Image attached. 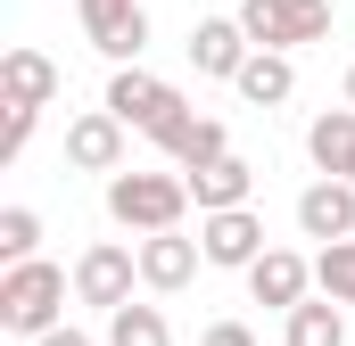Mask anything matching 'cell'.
I'll use <instances>...</instances> for the list:
<instances>
[{
    "label": "cell",
    "mask_w": 355,
    "mask_h": 346,
    "mask_svg": "<svg viewBox=\"0 0 355 346\" xmlns=\"http://www.w3.org/2000/svg\"><path fill=\"white\" fill-rule=\"evenodd\" d=\"M306 289H314V264L297 256V248H265V256L248 264V297H257L265 313H281V322L306 305Z\"/></svg>",
    "instance_id": "cell-8"
},
{
    "label": "cell",
    "mask_w": 355,
    "mask_h": 346,
    "mask_svg": "<svg viewBox=\"0 0 355 346\" xmlns=\"http://www.w3.org/2000/svg\"><path fill=\"white\" fill-rule=\"evenodd\" d=\"M75 17H83V42L99 58L141 66V50H149V8L141 0H75Z\"/></svg>",
    "instance_id": "cell-6"
},
{
    "label": "cell",
    "mask_w": 355,
    "mask_h": 346,
    "mask_svg": "<svg viewBox=\"0 0 355 346\" xmlns=\"http://www.w3.org/2000/svg\"><path fill=\"white\" fill-rule=\"evenodd\" d=\"M198 256L223 264V272H248L265 256V215L257 206H232V215H198Z\"/></svg>",
    "instance_id": "cell-7"
},
{
    "label": "cell",
    "mask_w": 355,
    "mask_h": 346,
    "mask_svg": "<svg viewBox=\"0 0 355 346\" xmlns=\"http://www.w3.org/2000/svg\"><path fill=\"white\" fill-rule=\"evenodd\" d=\"M107 215H116L124 231H141V239L182 231V215H190V181H182V173H116V181H107Z\"/></svg>",
    "instance_id": "cell-2"
},
{
    "label": "cell",
    "mask_w": 355,
    "mask_h": 346,
    "mask_svg": "<svg viewBox=\"0 0 355 346\" xmlns=\"http://www.w3.org/2000/svg\"><path fill=\"white\" fill-rule=\"evenodd\" d=\"M314 289H322L331 305H355V239H339V248L314 256Z\"/></svg>",
    "instance_id": "cell-21"
},
{
    "label": "cell",
    "mask_w": 355,
    "mask_h": 346,
    "mask_svg": "<svg viewBox=\"0 0 355 346\" xmlns=\"http://www.w3.org/2000/svg\"><path fill=\"white\" fill-rule=\"evenodd\" d=\"M107 346H174L166 305H124V313H107Z\"/></svg>",
    "instance_id": "cell-19"
},
{
    "label": "cell",
    "mask_w": 355,
    "mask_h": 346,
    "mask_svg": "<svg viewBox=\"0 0 355 346\" xmlns=\"http://www.w3.org/2000/svg\"><path fill=\"white\" fill-rule=\"evenodd\" d=\"M347 107H355V66H347Z\"/></svg>",
    "instance_id": "cell-25"
},
{
    "label": "cell",
    "mask_w": 355,
    "mask_h": 346,
    "mask_svg": "<svg viewBox=\"0 0 355 346\" xmlns=\"http://www.w3.org/2000/svg\"><path fill=\"white\" fill-rule=\"evenodd\" d=\"M240 99H248V107H281V99H289V91H297V66H289V58H281V50H257V58H248V66H240Z\"/></svg>",
    "instance_id": "cell-17"
},
{
    "label": "cell",
    "mask_w": 355,
    "mask_h": 346,
    "mask_svg": "<svg viewBox=\"0 0 355 346\" xmlns=\"http://www.w3.org/2000/svg\"><path fill=\"white\" fill-rule=\"evenodd\" d=\"M281 346H347V313H339L331 297H306V305L289 313V338Z\"/></svg>",
    "instance_id": "cell-18"
},
{
    "label": "cell",
    "mask_w": 355,
    "mask_h": 346,
    "mask_svg": "<svg viewBox=\"0 0 355 346\" xmlns=\"http://www.w3.org/2000/svg\"><path fill=\"white\" fill-rule=\"evenodd\" d=\"M33 124H42V107H8V124H0V165H17V157L33 149Z\"/></svg>",
    "instance_id": "cell-22"
},
{
    "label": "cell",
    "mask_w": 355,
    "mask_h": 346,
    "mask_svg": "<svg viewBox=\"0 0 355 346\" xmlns=\"http://www.w3.org/2000/svg\"><path fill=\"white\" fill-rule=\"evenodd\" d=\"M240 25H248V42L257 50H306V42H322L331 33V0H240Z\"/></svg>",
    "instance_id": "cell-4"
},
{
    "label": "cell",
    "mask_w": 355,
    "mask_h": 346,
    "mask_svg": "<svg viewBox=\"0 0 355 346\" xmlns=\"http://www.w3.org/2000/svg\"><path fill=\"white\" fill-rule=\"evenodd\" d=\"M182 181H190V206H198V215H232V206H248L257 165H248V157H215L207 173H182Z\"/></svg>",
    "instance_id": "cell-15"
},
{
    "label": "cell",
    "mask_w": 355,
    "mask_h": 346,
    "mask_svg": "<svg viewBox=\"0 0 355 346\" xmlns=\"http://www.w3.org/2000/svg\"><path fill=\"white\" fill-rule=\"evenodd\" d=\"M198 239H182V231H157V239H141V289H157V297H174L190 289V272H198Z\"/></svg>",
    "instance_id": "cell-14"
},
{
    "label": "cell",
    "mask_w": 355,
    "mask_h": 346,
    "mask_svg": "<svg viewBox=\"0 0 355 346\" xmlns=\"http://www.w3.org/2000/svg\"><path fill=\"white\" fill-rule=\"evenodd\" d=\"M67 165L75 173H107V181L124 173V124H116L107 107H91V116L67 124Z\"/></svg>",
    "instance_id": "cell-11"
},
{
    "label": "cell",
    "mask_w": 355,
    "mask_h": 346,
    "mask_svg": "<svg viewBox=\"0 0 355 346\" xmlns=\"http://www.w3.org/2000/svg\"><path fill=\"white\" fill-rule=\"evenodd\" d=\"M99 107H107V116H116L124 132H149V140H166L182 116H190V99H182V91L166 83V75H149V66H116V75H107V99H99Z\"/></svg>",
    "instance_id": "cell-3"
},
{
    "label": "cell",
    "mask_w": 355,
    "mask_h": 346,
    "mask_svg": "<svg viewBox=\"0 0 355 346\" xmlns=\"http://www.w3.org/2000/svg\"><path fill=\"white\" fill-rule=\"evenodd\" d=\"M132 280H141V248H124V239H91L83 256H75V305L124 313V305H132Z\"/></svg>",
    "instance_id": "cell-5"
},
{
    "label": "cell",
    "mask_w": 355,
    "mask_h": 346,
    "mask_svg": "<svg viewBox=\"0 0 355 346\" xmlns=\"http://www.w3.org/2000/svg\"><path fill=\"white\" fill-rule=\"evenodd\" d=\"M58 83H67V75H58V58L25 50V42L0 58V99H8V107H50V99H58Z\"/></svg>",
    "instance_id": "cell-12"
},
{
    "label": "cell",
    "mask_w": 355,
    "mask_h": 346,
    "mask_svg": "<svg viewBox=\"0 0 355 346\" xmlns=\"http://www.w3.org/2000/svg\"><path fill=\"white\" fill-rule=\"evenodd\" d=\"M306 157L322 165V181H355V107H322L306 124Z\"/></svg>",
    "instance_id": "cell-13"
},
{
    "label": "cell",
    "mask_w": 355,
    "mask_h": 346,
    "mask_svg": "<svg viewBox=\"0 0 355 346\" xmlns=\"http://www.w3.org/2000/svg\"><path fill=\"white\" fill-rule=\"evenodd\" d=\"M198 346H257V330H248V322H215Z\"/></svg>",
    "instance_id": "cell-23"
},
{
    "label": "cell",
    "mask_w": 355,
    "mask_h": 346,
    "mask_svg": "<svg viewBox=\"0 0 355 346\" xmlns=\"http://www.w3.org/2000/svg\"><path fill=\"white\" fill-rule=\"evenodd\" d=\"M157 149L174 157V173H207L215 157H232V132H223L215 116H198V107H190V116H182V124L157 140Z\"/></svg>",
    "instance_id": "cell-16"
},
{
    "label": "cell",
    "mask_w": 355,
    "mask_h": 346,
    "mask_svg": "<svg viewBox=\"0 0 355 346\" xmlns=\"http://www.w3.org/2000/svg\"><path fill=\"white\" fill-rule=\"evenodd\" d=\"M297 231L322 239V248L355 239V181H306L297 190Z\"/></svg>",
    "instance_id": "cell-10"
},
{
    "label": "cell",
    "mask_w": 355,
    "mask_h": 346,
    "mask_svg": "<svg viewBox=\"0 0 355 346\" xmlns=\"http://www.w3.org/2000/svg\"><path fill=\"white\" fill-rule=\"evenodd\" d=\"M42 256V215L33 206H0V264H33Z\"/></svg>",
    "instance_id": "cell-20"
},
{
    "label": "cell",
    "mask_w": 355,
    "mask_h": 346,
    "mask_svg": "<svg viewBox=\"0 0 355 346\" xmlns=\"http://www.w3.org/2000/svg\"><path fill=\"white\" fill-rule=\"evenodd\" d=\"M257 58V42H248V25L240 17H198L190 25V66L198 75H215V83H240V66Z\"/></svg>",
    "instance_id": "cell-9"
},
{
    "label": "cell",
    "mask_w": 355,
    "mask_h": 346,
    "mask_svg": "<svg viewBox=\"0 0 355 346\" xmlns=\"http://www.w3.org/2000/svg\"><path fill=\"white\" fill-rule=\"evenodd\" d=\"M33 346H91V330H75V322H67V330H50V338H33Z\"/></svg>",
    "instance_id": "cell-24"
},
{
    "label": "cell",
    "mask_w": 355,
    "mask_h": 346,
    "mask_svg": "<svg viewBox=\"0 0 355 346\" xmlns=\"http://www.w3.org/2000/svg\"><path fill=\"white\" fill-rule=\"evenodd\" d=\"M67 272L50 256L33 264H8L0 272V330H17V338H50V330H67Z\"/></svg>",
    "instance_id": "cell-1"
}]
</instances>
